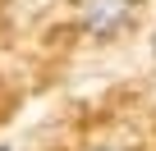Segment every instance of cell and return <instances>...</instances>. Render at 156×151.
Wrapping results in <instances>:
<instances>
[{"mask_svg": "<svg viewBox=\"0 0 156 151\" xmlns=\"http://www.w3.org/2000/svg\"><path fill=\"white\" fill-rule=\"evenodd\" d=\"M97 151H110V146H97Z\"/></svg>", "mask_w": 156, "mask_h": 151, "instance_id": "cell-2", "label": "cell"}, {"mask_svg": "<svg viewBox=\"0 0 156 151\" xmlns=\"http://www.w3.org/2000/svg\"><path fill=\"white\" fill-rule=\"evenodd\" d=\"M138 5L142 0H83L78 5V14H83V28L92 32V37H115L133 14H138Z\"/></svg>", "mask_w": 156, "mask_h": 151, "instance_id": "cell-1", "label": "cell"}, {"mask_svg": "<svg viewBox=\"0 0 156 151\" xmlns=\"http://www.w3.org/2000/svg\"><path fill=\"white\" fill-rule=\"evenodd\" d=\"M0 151H9V146H0Z\"/></svg>", "mask_w": 156, "mask_h": 151, "instance_id": "cell-3", "label": "cell"}]
</instances>
